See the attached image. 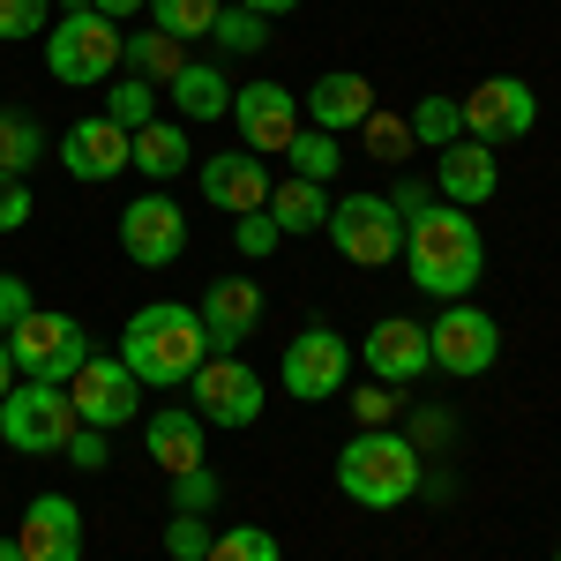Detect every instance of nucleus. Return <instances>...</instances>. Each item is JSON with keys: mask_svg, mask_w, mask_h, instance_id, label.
Masks as SVG:
<instances>
[{"mask_svg": "<svg viewBox=\"0 0 561 561\" xmlns=\"http://www.w3.org/2000/svg\"><path fill=\"white\" fill-rule=\"evenodd\" d=\"M90 8H98V15H105V23H121V15H142V8H150V0H90Z\"/></svg>", "mask_w": 561, "mask_h": 561, "instance_id": "a18cd8bd", "label": "nucleus"}, {"mask_svg": "<svg viewBox=\"0 0 561 561\" xmlns=\"http://www.w3.org/2000/svg\"><path fill=\"white\" fill-rule=\"evenodd\" d=\"M203 561H285L277 554V539L262 531V524H232V531H217L210 539V554Z\"/></svg>", "mask_w": 561, "mask_h": 561, "instance_id": "2f4dec72", "label": "nucleus"}, {"mask_svg": "<svg viewBox=\"0 0 561 561\" xmlns=\"http://www.w3.org/2000/svg\"><path fill=\"white\" fill-rule=\"evenodd\" d=\"M457 113H465V135L472 142H524V135L539 128V90L524 83V76H479L465 98H457Z\"/></svg>", "mask_w": 561, "mask_h": 561, "instance_id": "9b49d317", "label": "nucleus"}, {"mask_svg": "<svg viewBox=\"0 0 561 561\" xmlns=\"http://www.w3.org/2000/svg\"><path fill=\"white\" fill-rule=\"evenodd\" d=\"M359 135H367V150H375L382 165H404V158H412V128H404L397 113H382V105L359 121Z\"/></svg>", "mask_w": 561, "mask_h": 561, "instance_id": "c9c22d12", "label": "nucleus"}, {"mask_svg": "<svg viewBox=\"0 0 561 561\" xmlns=\"http://www.w3.org/2000/svg\"><path fill=\"white\" fill-rule=\"evenodd\" d=\"M210 359V330L203 314L180 300H150L128 314L121 330V367H128L142 389H187V375Z\"/></svg>", "mask_w": 561, "mask_h": 561, "instance_id": "f03ea898", "label": "nucleus"}, {"mask_svg": "<svg viewBox=\"0 0 561 561\" xmlns=\"http://www.w3.org/2000/svg\"><path fill=\"white\" fill-rule=\"evenodd\" d=\"M187 165H195V150H187V128H180V121H150V128H135V165H128V173H142V180L165 187V180H180Z\"/></svg>", "mask_w": 561, "mask_h": 561, "instance_id": "b1692460", "label": "nucleus"}, {"mask_svg": "<svg viewBox=\"0 0 561 561\" xmlns=\"http://www.w3.org/2000/svg\"><path fill=\"white\" fill-rule=\"evenodd\" d=\"M404 128H412V142H427V150H449V142H465V113H457V98H420Z\"/></svg>", "mask_w": 561, "mask_h": 561, "instance_id": "c85d7f7f", "label": "nucleus"}, {"mask_svg": "<svg viewBox=\"0 0 561 561\" xmlns=\"http://www.w3.org/2000/svg\"><path fill=\"white\" fill-rule=\"evenodd\" d=\"M248 15H262V23H277V15H300V0H240Z\"/></svg>", "mask_w": 561, "mask_h": 561, "instance_id": "c03bdc74", "label": "nucleus"}, {"mask_svg": "<svg viewBox=\"0 0 561 561\" xmlns=\"http://www.w3.org/2000/svg\"><path fill=\"white\" fill-rule=\"evenodd\" d=\"M0 561H23V547H15V531H8V539H0Z\"/></svg>", "mask_w": 561, "mask_h": 561, "instance_id": "de8ad7c7", "label": "nucleus"}, {"mask_svg": "<svg viewBox=\"0 0 561 561\" xmlns=\"http://www.w3.org/2000/svg\"><path fill=\"white\" fill-rule=\"evenodd\" d=\"M68 404H76L83 427L113 434V427H128L135 412H142V382H135L113 352H90L83 367H76V382H68Z\"/></svg>", "mask_w": 561, "mask_h": 561, "instance_id": "4468645a", "label": "nucleus"}, {"mask_svg": "<svg viewBox=\"0 0 561 561\" xmlns=\"http://www.w3.org/2000/svg\"><path fill=\"white\" fill-rule=\"evenodd\" d=\"M60 457H68L76 472H105V434H98V427H76V434H68V449H60Z\"/></svg>", "mask_w": 561, "mask_h": 561, "instance_id": "79ce46f5", "label": "nucleus"}, {"mask_svg": "<svg viewBox=\"0 0 561 561\" xmlns=\"http://www.w3.org/2000/svg\"><path fill=\"white\" fill-rule=\"evenodd\" d=\"M210 38L225 45V53H262V45H270V23H262V15H248V8H217Z\"/></svg>", "mask_w": 561, "mask_h": 561, "instance_id": "f704fd0d", "label": "nucleus"}, {"mask_svg": "<svg viewBox=\"0 0 561 561\" xmlns=\"http://www.w3.org/2000/svg\"><path fill=\"white\" fill-rule=\"evenodd\" d=\"M322 232H330V248H337L352 270H382V262L404 255V217H397V203L375 195V187L330 203V225H322Z\"/></svg>", "mask_w": 561, "mask_h": 561, "instance_id": "6e6552de", "label": "nucleus"}, {"mask_svg": "<svg viewBox=\"0 0 561 561\" xmlns=\"http://www.w3.org/2000/svg\"><path fill=\"white\" fill-rule=\"evenodd\" d=\"M285 158H293V180H314V187H330V180L345 173L337 135H322V128H300L293 142H285Z\"/></svg>", "mask_w": 561, "mask_h": 561, "instance_id": "bb28decb", "label": "nucleus"}, {"mask_svg": "<svg viewBox=\"0 0 561 561\" xmlns=\"http://www.w3.org/2000/svg\"><path fill=\"white\" fill-rule=\"evenodd\" d=\"M31 277H15V270H0V337H8V330H15V322H23V314H31Z\"/></svg>", "mask_w": 561, "mask_h": 561, "instance_id": "a19ab883", "label": "nucleus"}, {"mask_svg": "<svg viewBox=\"0 0 561 561\" xmlns=\"http://www.w3.org/2000/svg\"><path fill=\"white\" fill-rule=\"evenodd\" d=\"M76 427H83V420H76L68 389H53V382H15L0 397V442H8L15 457H60Z\"/></svg>", "mask_w": 561, "mask_h": 561, "instance_id": "0eeeda50", "label": "nucleus"}, {"mask_svg": "<svg viewBox=\"0 0 561 561\" xmlns=\"http://www.w3.org/2000/svg\"><path fill=\"white\" fill-rule=\"evenodd\" d=\"M554 561H561V547H554Z\"/></svg>", "mask_w": 561, "mask_h": 561, "instance_id": "09e8293b", "label": "nucleus"}, {"mask_svg": "<svg viewBox=\"0 0 561 561\" xmlns=\"http://www.w3.org/2000/svg\"><path fill=\"white\" fill-rule=\"evenodd\" d=\"M262 404H270V389H262V375L240 359V352H210L195 375H187V412L203 420V427H255Z\"/></svg>", "mask_w": 561, "mask_h": 561, "instance_id": "423d86ee", "label": "nucleus"}, {"mask_svg": "<svg viewBox=\"0 0 561 561\" xmlns=\"http://www.w3.org/2000/svg\"><path fill=\"white\" fill-rule=\"evenodd\" d=\"M105 121H121V128H150L158 121V83H142V76H121L113 98H105Z\"/></svg>", "mask_w": 561, "mask_h": 561, "instance_id": "7c9ffc66", "label": "nucleus"}, {"mask_svg": "<svg viewBox=\"0 0 561 561\" xmlns=\"http://www.w3.org/2000/svg\"><path fill=\"white\" fill-rule=\"evenodd\" d=\"M225 121H240V150H255V158H285V142L307 128V113H300V98L285 83H240L232 90V113Z\"/></svg>", "mask_w": 561, "mask_h": 561, "instance_id": "ddd939ff", "label": "nucleus"}, {"mask_svg": "<svg viewBox=\"0 0 561 561\" xmlns=\"http://www.w3.org/2000/svg\"><path fill=\"white\" fill-rule=\"evenodd\" d=\"M173 510H187V517H210L217 510V472L210 465H195V472L173 479Z\"/></svg>", "mask_w": 561, "mask_h": 561, "instance_id": "4c0bfd02", "label": "nucleus"}, {"mask_svg": "<svg viewBox=\"0 0 561 561\" xmlns=\"http://www.w3.org/2000/svg\"><path fill=\"white\" fill-rule=\"evenodd\" d=\"M180 68H187V53H180V38H165V31H135V38H121V76L173 83Z\"/></svg>", "mask_w": 561, "mask_h": 561, "instance_id": "a878e982", "label": "nucleus"}, {"mask_svg": "<svg viewBox=\"0 0 561 561\" xmlns=\"http://www.w3.org/2000/svg\"><path fill=\"white\" fill-rule=\"evenodd\" d=\"M45 76L68 90L121 76V23H105L90 0H60V23L45 31Z\"/></svg>", "mask_w": 561, "mask_h": 561, "instance_id": "20e7f679", "label": "nucleus"}, {"mask_svg": "<svg viewBox=\"0 0 561 561\" xmlns=\"http://www.w3.org/2000/svg\"><path fill=\"white\" fill-rule=\"evenodd\" d=\"M217 8L225 0H150V31H165V38H210V23H217Z\"/></svg>", "mask_w": 561, "mask_h": 561, "instance_id": "cd10ccee", "label": "nucleus"}, {"mask_svg": "<svg viewBox=\"0 0 561 561\" xmlns=\"http://www.w3.org/2000/svg\"><path fill=\"white\" fill-rule=\"evenodd\" d=\"M404 270L427 300H472V285L486 277V240H479L472 210L457 203H427L404 217Z\"/></svg>", "mask_w": 561, "mask_h": 561, "instance_id": "f257e3e1", "label": "nucleus"}, {"mask_svg": "<svg viewBox=\"0 0 561 561\" xmlns=\"http://www.w3.org/2000/svg\"><path fill=\"white\" fill-rule=\"evenodd\" d=\"M121 255H128L135 270H165V262L187 255V210H180L165 187L135 195L128 210H121Z\"/></svg>", "mask_w": 561, "mask_h": 561, "instance_id": "f8f14e48", "label": "nucleus"}, {"mask_svg": "<svg viewBox=\"0 0 561 561\" xmlns=\"http://www.w3.org/2000/svg\"><path fill=\"white\" fill-rule=\"evenodd\" d=\"M195 173H203V203H210V210H225V217L262 210V203H270V187H277L255 150H217V158H203V165H195Z\"/></svg>", "mask_w": 561, "mask_h": 561, "instance_id": "dca6fc26", "label": "nucleus"}, {"mask_svg": "<svg viewBox=\"0 0 561 561\" xmlns=\"http://www.w3.org/2000/svg\"><path fill=\"white\" fill-rule=\"evenodd\" d=\"M210 524L203 517H187V510H173V517H165V561H203L210 554Z\"/></svg>", "mask_w": 561, "mask_h": 561, "instance_id": "e433bc0d", "label": "nucleus"}, {"mask_svg": "<svg viewBox=\"0 0 561 561\" xmlns=\"http://www.w3.org/2000/svg\"><path fill=\"white\" fill-rule=\"evenodd\" d=\"M262 285L255 277H217L210 293L195 300V314H203V330H210V352H240L248 337L262 330Z\"/></svg>", "mask_w": 561, "mask_h": 561, "instance_id": "a211bd4d", "label": "nucleus"}, {"mask_svg": "<svg viewBox=\"0 0 561 561\" xmlns=\"http://www.w3.org/2000/svg\"><path fill=\"white\" fill-rule=\"evenodd\" d=\"M420 442L397 427H352V442L337 449V494L359 510H404L420 494Z\"/></svg>", "mask_w": 561, "mask_h": 561, "instance_id": "7ed1b4c3", "label": "nucleus"}, {"mask_svg": "<svg viewBox=\"0 0 561 561\" xmlns=\"http://www.w3.org/2000/svg\"><path fill=\"white\" fill-rule=\"evenodd\" d=\"M404 412V389L397 382H359L352 389V427H397Z\"/></svg>", "mask_w": 561, "mask_h": 561, "instance_id": "473e14b6", "label": "nucleus"}, {"mask_svg": "<svg viewBox=\"0 0 561 561\" xmlns=\"http://www.w3.org/2000/svg\"><path fill=\"white\" fill-rule=\"evenodd\" d=\"M352 337L345 330H330V322H314V330H300L293 345H285V359H277V382L293 389L300 404H330V397H345L352 382Z\"/></svg>", "mask_w": 561, "mask_h": 561, "instance_id": "9d476101", "label": "nucleus"}, {"mask_svg": "<svg viewBox=\"0 0 561 561\" xmlns=\"http://www.w3.org/2000/svg\"><path fill=\"white\" fill-rule=\"evenodd\" d=\"M359 359H367L375 382H397V389L420 382V375L434 367V359H427V330H420L412 314H382V322L359 337Z\"/></svg>", "mask_w": 561, "mask_h": 561, "instance_id": "f3484780", "label": "nucleus"}, {"mask_svg": "<svg viewBox=\"0 0 561 561\" xmlns=\"http://www.w3.org/2000/svg\"><path fill=\"white\" fill-rule=\"evenodd\" d=\"M389 203H397V217H412V210H427L434 195L420 187V180H397V187H389Z\"/></svg>", "mask_w": 561, "mask_h": 561, "instance_id": "37998d69", "label": "nucleus"}, {"mask_svg": "<svg viewBox=\"0 0 561 561\" xmlns=\"http://www.w3.org/2000/svg\"><path fill=\"white\" fill-rule=\"evenodd\" d=\"M262 210L277 217L285 240H300V232H322V225H330V187H314V180H277Z\"/></svg>", "mask_w": 561, "mask_h": 561, "instance_id": "393cba45", "label": "nucleus"}, {"mask_svg": "<svg viewBox=\"0 0 561 561\" xmlns=\"http://www.w3.org/2000/svg\"><path fill=\"white\" fill-rule=\"evenodd\" d=\"M53 0H0V38H38Z\"/></svg>", "mask_w": 561, "mask_h": 561, "instance_id": "58836bf2", "label": "nucleus"}, {"mask_svg": "<svg viewBox=\"0 0 561 561\" xmlns=\"http://www.w3.org/2000/svg\"><path fill=\"white\" fill-rule=\"evenodd\" d=\"M15 547L23 561H83V510L68 494H38L15 524Z\"/></svg>", "mask_w": 561, "mask_h": 561, "instance_id": "6ab92c4d", "label": "nucleus"}, {"mask_svg": "<svg viewBox=\"0 0 561 561\" xmlns=\"http://www.w3.org/2000/svg\"><path fill=\"white\" fill-rule=\"evenodd\" d=\"M494 187H502V165H494V150H486V142L465 135V142H449V150H442V165H434V195H442V203L479 210Z\"/></svg>", "mask_w": 561, "mask_h": 561, "instance_id": "4be33fe9", "label": "nucleus"}, {"mask_svg": "<svg viewBox=\"0 0 561 561\" xmlns=\"http://www.w3.org/2000/svg\"><path fill=\"white\" fill-rule=\"evenodd\" d=\"M38 158H45V128H38V121H23V113H0V173L23 180Z\"/></svg>", "mask_w": 561, "mask_h": 561, "instance_id": "c756f323", "label": "nucleus"}, {"mask_svg": "<svg viewBox=\"0 0 561 561\" xmlns=\"http://www.w3.org/2000/svg\"><path fill=\"white\" fill-rule=\"evenodd\" d=\"M8 359H15L23 382L68 389V382H76V367L90 359V330L76 322V314H60V307H31V314L8 330Z\"/></svg>", "mask_w": 561, "mask_h": 561, "instance_id": "39448f33", "label": "nucleus"}, {"mask_svg": "<svg viewBox=\"0 0 561 561\" xmlns=\"http://www.w3.org/2000/svg\"><path fill=\"white\" fill-rule=\"evenodd\" d=\"M232 248H240V262H270L285 248V232H277L270 210H248V217H232Z\"/></svg>", "mask_w": 561, "mask_h": 561, "instance_id": "72a5a7b5", "label": "nucleus"}, {"mask_svg": "<svg viewBox=\"0 0 561 561\" xmlns=\"http://www.w3.org/2000/svg\"><path fill=\"white\" fill-rule=\"evenodd\" d=\"M15 382H23V375H15V359H8V337H0V397H8Z\"/></svg>", "mask_w": 561, "mask_h": 561, "instance_id": "49530a36", "label": "nucleus"}, {"mask_svg": "<svg viewBox=\"0 0 561 561\" xmlns=\"http://www.w3.org/2000/svg\"><path fill=\"white\" fill-rule=\"evenodd\" d=\"M300 113H307V128H322V135H352L367 113H375V83H367V76H352V68H330V76H314V83H307Z\"/></svg>", "mask_w": 561, "mask_h": 561, "instance_id": "aec40b11", "label": "nucleus"}, {"mask_svg": "<svg viewBox=\"0 0 561 561\" xmlns=\"http://www.w3.org/2000/svg\"><path fill=\"white\" fill-rule=\"evenodd\" d=\"M31 180H15V173H0V232H23L31 225Z\"/></svg>", "mask_w": 561, "mask_h": 561, "instance_id": "ea45409f", "label": "nucleus"}, {"mask_svg": "<svg viewBox=\"0 0 561 561\" xmlns=\"http://www.w3.org/2000/svg\"><path fill=\"white\" fill-rule=\"evenodd\" d=\"M165 98H173L180 128H195V121H225L232 113V83H225V68H210V60H187L173 83H165Z\"/></svg>", "mask_w": 561, "mask_h": 561, "instance_id": "5701e85b", "label": "nucleus"}, {"mask_svg": "<svg viewBox=\"0 0 561 561\" xmlns=\"http://www.w3.org/2000/svg\"><path fill=\"white\" fill-rule=\"evenodd\" d=\"M60 165H68V180H83V187L121 180L135 165V135L121 121H105V113H83L76 128L60 135Z\"/></svg>", "mask_w": 561, "mask_h": 561, "instance_id": "2eb2a0df", "label": "nucleus"}, {"mask_svg": "<svg viewBox=\"0 0 561 561\" xmlns=\"http://www.w3.org/2000/svg\"><path fill=\"white\" fill-rule=\"evenodd\" d=\"M203 442H210V427H203L187 404H158V412L142 420V449H150V465H158L165 479L210 465V457H203Z\"/></svg>", "mask_w": 561, "mask_h": 561, "instance_id": "412c9836", "label": "nucleus"}, {"mask_svg": "<svg viewBox=\"0 0 561 561\" xmlns=\"http://www.w3.org/2000/svg\"><path fill=\"white\" fill-rule=\"evenodd\" d=\"M427 359L442 375H457V382H479L494 359H502V322L472 300H449L442 314L427 322Z\"/></svg>", "mask_w": 561, "mask_h": 561, "instance_id": "1a4fd4ad", "label": "nucleus"}]
</instances>
